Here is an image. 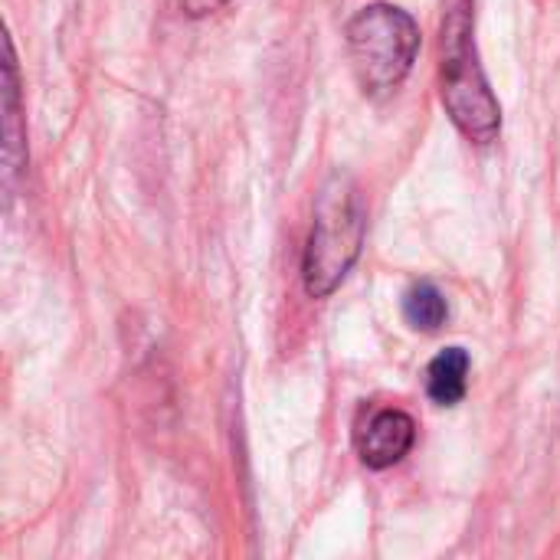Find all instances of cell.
<instances>
[{"label":"cell","instance_id":"cell-7","mask_svg":"<svg viewBox=\"0 0 560 560\" xmlns=\"http://www.w3.org/2000/svg\"><path fill=\"white\" fill-rule=\"evenodd\" d=\"M404 318L417 331H440L450 318L446 295L433 282H417L404 295Z\"/></svg>","mask_w":560,"mask_h":560},{"label":"cell","instance_id":"cell-8","mask_svg":"<svg viewBox=\"0 0 560 560\" xmlns=\"http://www.w3.org/2000/svg\"><path fill=\"white\" fill-rule=\"evenodd\" d=\"M230 0H180V10L187 13V16H207V13H217L220 7H226Z\"/></svg>","mask_w":560,"mask_h":560},{"label":"cell","instance_id":"cell-5","mask_svg":"<svg viewBox=\"0 0 560 560\" xmlns=\"http://www.w3.org/2000/svg\"><path fill=\"white\" fill-rule=\"evenodd\" d=\"M3 158H7V180H13L20 164L26 161L23 151V131H20V75H16V56L10 36L3 39Z\"/></svg>","mask_w":560,"mask_h":560},{"label":"cell","instance_id":"cell-3","mask_svg":"<svg viewBox=\"0 0 560 560\" xmlns=\"http://www.w3.org/2000/svg\"><path fill=\"white\" fill-rule=\"evenodd\" d=\"M361 243H364L361 194L348 177L335 174L318 197V210L302 262L305 292L312 299H328L358 262Z\"/></svg>","mask_w":560,"mask_h":560},{"label":"cell","instance_id":"cell-6","mask_svg":"<svg viewBox=\"0 0 560 560\" xmlns=\"http://www.w3.org/2000/svg\"><path fill=\"white\" fill-rule=\"evenodd\" d=\"M466 377H469V354L463 348L440 351L427 368V394L440 407H456L466 397Z\"/></svg>","mask_w":560,"mask_h":560},{"label":"cell","instance_id":"cell-2","mask_svg":"<svg viewBox=\"0 0 560 560\" xmlns=\"http://www.w3.org/2000/svg\"><path fill=\"white\" fill-rule=\"evenodd\" d=\"M351 69L368 95L394 92L413 69L420 52V26L397 3H368L348 20Z\"/></svg>","mask_w":560,"mask_h":560},{"label":"cell","instance_id":"cell-1","mask_svg":"<svg viewBox=\"0 0 560 560\" xmlns=\"http://www.w3.org/2000/svg\"><path fill=\"white\" fill-rule=\"evenodd\" d=\"M440 95L453 125L476 144L502 131V105L476 49V0H443L440 23Z\"/></svg>","mask_w":560,"mask_h":560},{"label":"cell","instance_id":"cell-4","mask_svg":"<svg viewBox=\"0 0 560 560\" xmlns=\"http://www.w3.org/2000/svg\"><path fill=\"white\" fill-rule=\"evenodd\" d=\"M417 440V423L404 410H374L354 433L358 456L368 469H390L397 466Z\"/></svg>","mask_w":560,"mask_h":560}]
</instances>
